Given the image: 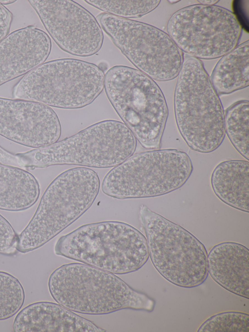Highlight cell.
Masks as SVG:
<instances>
[{
  "mask_svg": "<svg viewBox=\"0 0 249 332\" xmlns=\"http://www.w3.org/2000/svg\"><path fill=\"white\" fill-rule=\"evenodd\" d=\"M53 299L74 312L105 314L124 309L151 312L155 301L115 274L80 263L63 265L50 275Z\"/></svg>",
  "mask_w": 249,
  "mask_h": 332,
  "instance_id": "1",
  "label": "cell"
},
{
  "mask_svg": "<svg viewBox=\"0 0 249 332\" xmlns=\"http://www.w3.org/2000/svg\"><path fill=\"white\" fill-rule=\"evenodd\" d=\"M54 250L57 255L116 275L138 271L149 257L145 236L118 221L83 225L60 237Z\"/></svg>",
  "mask_w": 249,
  "mask_h": 332,
  "instance_id": "2",
  "label": "cell"
},
{
  "mask_svg": "<svg viewBox=\"0 0 249 332\" xmlns=\"http://www.w3.org/2000/svg\"><path fill=\"white\" fill-rule=\"evenodd\" d=\"M174 96L178 130L188 146L200 153L216 150L225 137L224 112L202 62L189 56L183 60Z\"/></svg>",
  "mask_w": 249,
  "mask_h": 332,
  "instance_id": "3",
  "label": "cell"
},
{
  "mask_svg": "<svg viewBox=\"0 0 249 332\" xmlns=\"http://www.w3.org/2000/svg\"><path fill=\"white\" fill-rule=\"evenodd\" d=\"M100 185L97 173L87 167L71 168L57 176L18 236V251L25 253L40 248L80 218L94 203Z\"/></svg>",
  "mask_w": 249,
  "mask_h": 332,
  "instance_id": "4",
  "label": "cell"
},
{
  "mask_svg": "<svg viewBox=\"0 0 249 332\" xmlns=\"http://www.w3.org/2000/svg\"><path fill=\"white\" fill-rule=\"evenodd\" d=\"M136 146V139L124 123L107 120L60 142L16 155L26 168L62 165L109 168L131 157Z\"/></svg>",
  "mask_w": 249,
  "mask_h": 332,
  "instance_id": "5",
  "label": "cell"
},
{
  "mask_svg": "<svg viewBox=\"0 0 249 332\" xmlns=\"http://www.w3.org/2000/svg\"><path fill=\"white\" fill-rule=\"evenodd\" d=\"M104 88L115 111L141 145L159 148L168 109L155 81L137 69L117 65L105 75Z\"/></svg>",
  "mask_w": 249,
  "mask_h": 332,
  "instance_id": "6",
  "label": "cell"
},
{
  "mask_svg": "<svg viewBox=\"0 0 249 332\" xmlns=\"http://www.w3.org/2000/svg\"><path fill=\"white\" fill-rule=\"evenodd\" d=\"M105 74L97 65L74 58L46 62L24 75L14 86V98L48 106L75 109L85 107L100 94Z\"/></svg>",
  "mask_w": 249,
  "mask_h": 332,
  "instance_id": "7",
  "label": "cell"
},
{
  "mask_svg": "<svg viewBox=\"0 0 249 332\" xmlns=\"http://www.w3.org/2000/svg\"><path fill=\"white\" fill-rule=\"evenodd\" d=\"M139 216L155 269L165 279L183 288L203 284L208 276L207 252L194 235L142 204Z\"/></svg>",
  "mask_w": 249,
  "mask_h": 332,
  "instance_id": "8",
  "label": "cell"
},
{
  "mask_svg": "<svg viewBox=\"0 0 249 332\" xmlns=\"http://www.w3.org/2000/svg\"><path fill=\"white\" fill-rule=\"evenodd\" d=\"M193 169L186 152L153 149L132 155L115 166L104 177L101 188L105 194L117 199L158 197L182 186Z\"/></svg>",
  "mask_w": 249,
  "mask_h": 332,
  "instance_id": "9",
  "label": "cell"
},
{
  "mask_svg": "<svg viewBox=\"0 0 249 332\" xmlns=\"http://www.w3.org/2000/svg\"><path fill=\"white\" fill-rule=\"evenodd\" d=\"M96 18L101 28L138 70L159 81L178 76L183 55L168 34L149 24L105 12Z\"/></svg>",
  "mask_w": 249,
  "mask_h": 332,
  "instance_id": "10",
  "label": "cell"
},
{
  "mask_svg": "<svg viewBox=\"0 0 249 332\" xmlns=\"http://www.w3.org/2000/svg\"><path fill=\"white\" fill-rule=\"evenodd\" d=\"M168 35L189 56L199 59L221 57L238 45L242 31L236 16L217 5L193 4L170 18Z\"/></svg>",
  "mask_w": 249,
  "mask_h": 332,
  "instance_id": "11",
  "label": "cell"
},
{
  "mask_svg": "<svg viewBox=\"0 0 249 332\" xmlns=\"http://www.w3.org/2000/svg\"><path fill=\"white\" fill-rule=\"evenodd\" d=\"M44 28L58 46L75 56L98 53L104 40L102 29L86 9L70 0H29Z\"/></svg>",
  "mask_w": 249,
  "mask_h": 332,
  "instance_id": "12",
  "label": "cell"
},
{
  "mask_svg": "<svg viewBox=\"0 0 249 332\" xmlns=\"http://www.w3.org/2000/svg\"><path fill=\"white\" fill-rule=\"evenodd\" d=\"M61 133L55 111L46 105L0 97V135L17 144L39 148L54 144Z\"/></svg>",
  "mask_w": 249,
  "mask_h": 332,
  "instance_id": "13",
  "label": "cell"
},
{
  "mask_svg": "<svg viewBox=\"0 0 249 332\" xmlns=\"http://www.w3.org/2000/svg\"><path fill=\"white\" fill-rule=\"evenodd\" d=\"M51 48L49 36L33 25L9 34L0 41V86L44 63Z\"/></svg>",
  "mask_w": 249,
  "mask_h": 332,
  "instance_id": "14",
  "label": "cell"
},
{
  "mask_svg": "<svg viewBox=\"0 0 249 332\" xmlns=\"http://www.w3.org/2000/svg\"><path fill=\"white\" fill-rule=\"evenodd\" d=\"M15 332H103L91 321L59 304L40 301L31 304L16 315Z\"/></svg>",
  "mask_w": 249,
  "mask_h": 332,
  "instance_id": "15",
  "label": "cell"
},
{
  "mask_svg": "<svg viewBox=\"0 0 249 332\" xmlns=\"http://www.w3.org/2000/svg\"><path fill=\"white\" fill-rule=\"evenodd\" d=\"M208 273L227 291L249 299V250L244 245L226 241L214 246L207 255Z\"/></svg>",
  "mask_w": 249,
  "mask_h": 332,
  "instance_id": "16",
  "label": "cell"
},
{
  "mask_svg": "<svg viewBox=\"0 0 249 332\" xmlns=\"http://www.w3.org/2000/svg\"><path fill=\"white\" fill-rule=\"evenodd\" d=\"M212 189L224 203L249 212V162L228 160L217 165L211 178Z\"/></svg>",
  "mask_w": 249,
  "mask_h": 332,
  "instance_id": "17",
  "label": "cell"
},
{
  "mask_svg": "<svg viewBox=\"0 0 249 332\" xmlns=\"http://www.w3.org/2000/svg\"><path fill=\"white\" fill-rule=\"evenodd\" d=\"M40 186L35 177L19 167L0 163V209H27L38 200Z\"/></svg>",
  "mask_w": 249,
  "mask_h": 332,
  "instance_id": "18",
  "label": "cell"
},
{
  "mask_svg": "<svg viewBox=\"0 0 249 332\" xmlns=\"http://www.w3.org/2000/svg\"><path fill=\"white\" fill-rule=\"evenodd\" d=\"M249 41L237 46L222 56L210 77L215 91L227 94L249 85Z\"/></svg>",
  "mask_w": 249,
  "mask_h": 332,
  "instance_id": "19",
  "label": "cell"
},
{
  "mask_svg": "<svg viewBox=\"0 0 249 332\" xmlns=\"http://www.w3.org/2000/svg\"><path fill=\"white\" fill-rule=\"evenodd\" d=\"M225 131L232 145L248 161L249 158V103L235 102L224 113Z\"/></svg>",
  "mask_w": 249,
  "mask_h": 332,
  "instance_id": "20",
  "label": "cell"
},
{
  "mask_svg": "<svg viewBox=\"0 0 249 332\" xmlns=\"http://www.w3.org/2000/svg\"><path fill=\"white\" fill-rule=\"evenodd\" d=\"M85 1L105 13L127 18H139L147 14L158 7L160 0H88Z\"/></svg>",
  "mask_w": 249,
  "mask_h": 332,
  "instance_id": "21",
  "label": "cell"
},
{
  "mask_svg": "<svg viewBox=\"0 0 249 332\" xmlns=\"http://www.w3.org/2000/svg\"><path fill=\"white\" fill-rule=\"evenodd\" d=\"M24 300V290L19 280L9 273L0 271V320L17 314Z\"/></svg>",
  "mask_w": 249,
  "mask_h": 332,
  "instance_id": "22",
  "label": "cell"
},
{
  "mask_svg": "<svg viewBox=\"0 0 249 332\" xmlns=\"http://www.w3.org/2000/svg\"><path fill=\"white\" fill-rule=\"evenodd\" d=\"M197 332H249V315L235 311L219 313L205 320Z\"/></svg>",
  "mask_w": 249,
  "mask_h": 332,
  "instance_id": "23",
  "label": "cell"
},
{
  "mask_svg": "<svg viewBox=\"0 0 249 332\" xmlns=\"http://www.w3.org/2000/svg\"><path fill=\"white\" fill-rule=\"evenodd\" d=\"M18 235L9 221L0 214V254L7 256L17 253Z\"/></svg>",
  "mask_w": 249,
  "mask_h": 332,
  "instance_id": "24",
  "label": "cell"
},
{
  "mask_svg": "<svg viewBox=\"0 0 249 332\" xmlns=\"http://www.w3.org/2000/svg\"><path fill=\"white\" fill-rule=\"evenodd\" d=\"M13 18L12 12L0 4V41L9 35Z\"/></svg>",
  "mask_w": 249,
  "mask_h": 332,
  "instance_id": "25",
  "label": "cell"
},
{
  "mask_svg": "<svg viewBox=\"0 0 249 332\" xmlns=\"http://www.w3.org/2000/svg\"><path fill=\"white\" fill-rule=\"evenodd\" d=\"M0 163L22 167V164L16 154L7 151L0 146Z\"/></svg>",
  "mask_w": 249,
  "mask_h": 332,
  "instance_id": "26",
  "label": "cell"
},
{
  "mask_svg": "<svg viewBox=\"0 0 249 332\" xmlns=\"http://www.w3.org/2000/svg\"><path fill=\"white\" fill-rule=\"evenodd\" d=\"M198 2L201 4L205 5H213L219 1L218 0H198Z\"/></svg>",
  "mask_w": 249,
  "mask_h": 332,
  "instance_id": "27",
  "label": "cell"
},
{
  "mask_svg": "<svg viewBox=\"0 0 249 332\" xmlns=\"http://www.w3.org/2000/svg\"><path fill=\"white\" fill-rule=\"evenodd\" d=\"M17 0H0V4L2 5H7L9 4L15 2Z\"/></svg>",
  "mask_w": 249,
  "mask_h": 332,
  "instance_id": "28",
  "label": "cell"
},
{
  "mask_svg": "<svg viewBox=\"0 0 249 332\" xmlns=\"http://www.w3.org/2000/svg\"><path fill=\"white\" fill-rule=\"evenodd\" d=\"M169 2H170V3H175L179 1V0H168Z\"/></svg>",
  "mask_w": 249,
  "mask_h": 332,
  "instance_id": "29",
  "label": "cell"
}]
</instances>
